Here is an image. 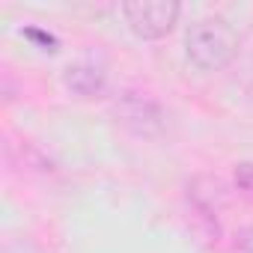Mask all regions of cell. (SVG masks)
I'll return each mask as SVG.
<instances>
[{
    "mask_svg": "<svg viewBox=\"0 0 253 253\" xmlns=\"http://www.w3.org/2000/svg\"><path fill=\"white\" fill-rule=\"evenodd\" d=\"M235 188H241L247 197H253V164H238L235 167Z\"/></svg>",
    "mask_w": 253,
    "mask_h": 253,
    "instance_id": "obj_5",
    "label": "cell"
},
{
    "mask_svg": "<svg viewBox=\"0 0 253 253\" xmlns=\"http://www.w3.org/2000/svg\"><path fill=\"white\" fill-rule=\"evenodd\" d=\"M235 54H238V33L220 15L200 18L185 33V57L200 72H220L223 66L232 63Z\"/></svg>",
    "mask_w": 253,
    "mask_h": 253,
    "instance_id": "obj_1",
    "label": "cell"
},
{
    "mask_svg": "<svg viewBox=\"0 0 253 253\" xmlns=\"http://www.w3.org/2000/svg\"><path fill=\"white\" fill-rule=\"evenodd\" d=\"M182 6L173 3V0H128L122 3V18L128 24V30L137 39H164L176 21H179Z\"/></svg>",
    "mask_w": 253,
    "mask_h": 253,
    "instance_id": "obj_2",
    "label": "cell"
},
{
    "mask_svg": "<svg viewBox=\"0 0 253 253\" xmlns=\"http://www.w3.org/2000/svg\"><path fill=\"white\" fill-rule=\"evenodd\" d=\"M116 116L128 131H134L137 137H158L167 125V116L161 110V104L149 95L140 92H125L116 104Z\"/></svg>",
    "mask_w": 253,
    "mask_h": 253,
    "instance_id": "obj_3",
    "label": "cell"
},
{
    "mask_svg": "<svg viewBox=\"0 0 253 253\" xmlns=\"http://www.w3.org/2000/svg\"><path fill=\"white\" fill-rule=\"evenodd\" d=\"M63 81H66V86L75 95L89 98V95H95V92L104 89V69L95 66V63H89V60H81V63H72L66 69Z\"/></svg>",
    "mask_w": 253,
    "mask_h": 253,
    "instance_id": "obj_4",
    "label": "cell"
},
{
    "mask_svg": "<svg viewBox=\"0 0 253 253\" xmlns=\"http://www.w3.org/2000/svg\"><path fill=\"white\" fill-rule=\"evenodd\" d=\"M27 36H30V39H39V42H45V45H48V42L54 45V36H48V33H39V30H27Z\"/></svg>",
    "mask_w": 253,
    "mask_h": 253,
    "instance_id": "obj_6",
    "label": "cell"
}]
</instances>
